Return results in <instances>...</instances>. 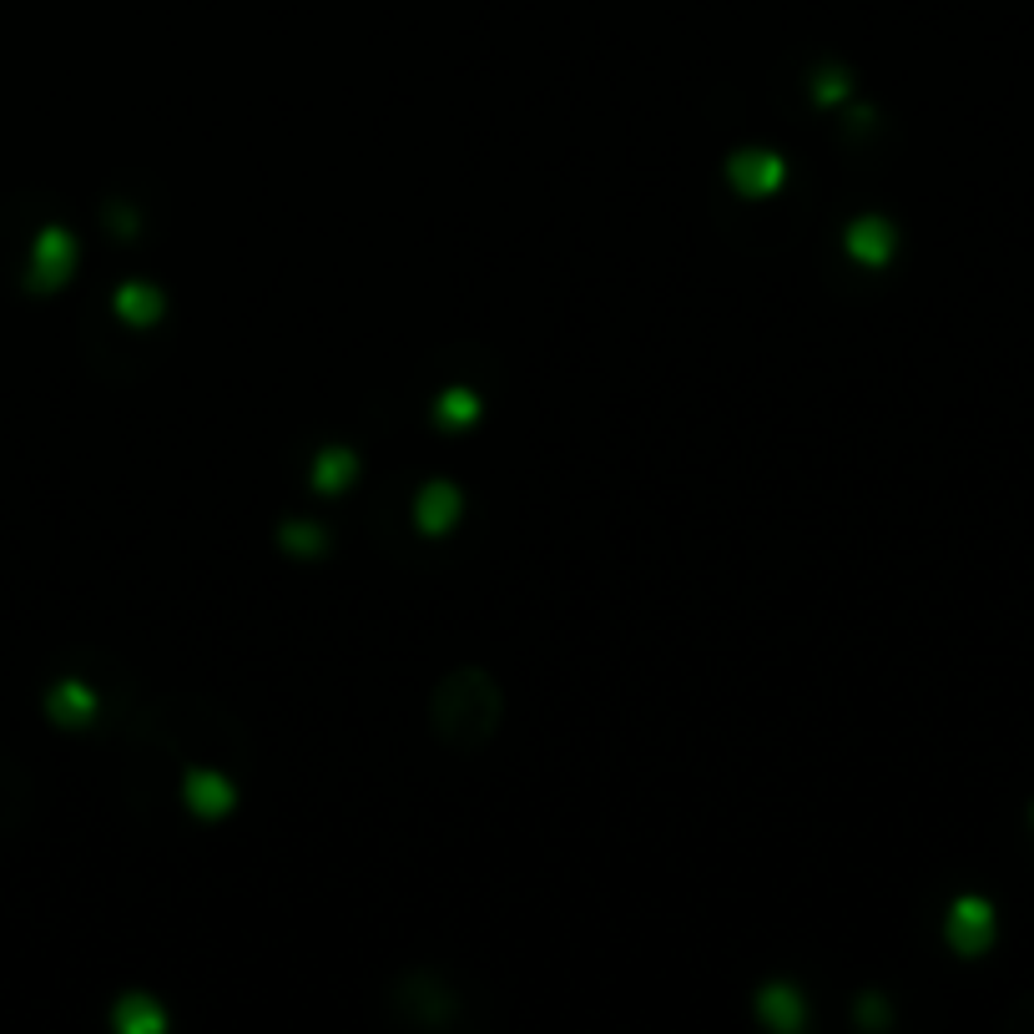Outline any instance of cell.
Listing matches in <instances>:
<instances>
[{"instance_id": "cell-1", "label": "cell", "mask_w": 1034, "mask_h": 1034, "mask_svg": "<svg viewBox=\"0 0 1034 1034\" xmlns=\"http://www.w3.org/2000/svg\"><path fill=\"white\" fill-rule=\"evenodd\" d=\"M989 934H994V913H989V903H979V898H959L954 913H948V939H954L964 954H979V948L989 944Z\"/></svg>"}, {"instance_id": "cell-2", "label": "cell", "mask_w": 1034, "mask_h": 1034, "mask_svg": "<svg viewBox=\"0 0 1034 1034\" xmlns=\"http://www.w3.org/2000/svg\"><path fill=\"white\" fill-rule=\"evenodd\" d=\"M454 505H460V499H454V490H449V485H429V490H424V499H419V525H424V530L449 525V520H454Z\"/></svg>"}, {"instance_id": "cell-3", "label": "cell", "mask_w": 1034, "mask_h": 1034, "mask_svg": "<svg viewBox=\"0 0 1034 1034\" xmlns=\"http://www.w3.org/2000/svg\"><path fill=\"white\" fill-rule=\"evenodd\" d=\"M777 172H783V167H777L773 157H757V162H752V157H737V177H742L748 192H757V182H777Z\"/></svg>"}, {"instance_id": "cell-4", "label": "cell", "mask_w": 1034, "mask_h": 1034, "mask_svg": "<svg viewBox=\"0 0 1034 1034\" xmlns=\"http://www.w3.org/2000/svg\"><path fill=\"white\" fill-rule=\"evenodd\" d=\"M853 252H863L868 262H878L888 252V233L884 223H863V233H853Z\"/></svg>"}, {"instance_id": "cell-5", "label": "cell", "mask_w": 1034, "mask_h": 1034, "mask_svg": "<svg viewBox=\"0 0 1034 1034\" xmlns=\"http://www.w3.org/2000/svg\"><path fill=\"white\" fill-rule=\"evenodd\" d=\"M192 787H198V793H192V802H202L207 812L233 808V793H227L223 783H212V777H192Z\"/></svg>"}, {"instance_id": "cell-6", "label": "cell", "mask_w": 1034, "mask_h": 1034, "mask_svg": "<svg viewBox=\"0 0 1034 1034\" xmlns=\"http://www.w3.org/2000/svg\"><path fill=\"white\" fill-rule=\"evenodd\" d=\"M122 303L132 318H157V299H147V293H122Z\"/></svg>"}]
</instances>
